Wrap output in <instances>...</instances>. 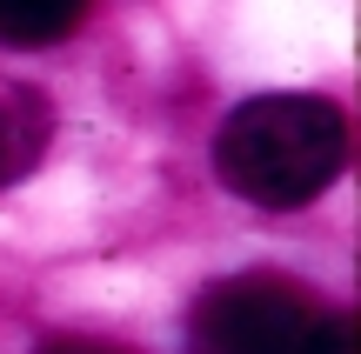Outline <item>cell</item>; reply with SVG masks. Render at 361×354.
Wrapping results in <instances>:
<instances>
[{
	"instance_id": "cell-4",
	"label": "cell",
	"mask_w": 361,
	"mask_h": 354,
	"mask_svg": "<svg viewBox=\"0 0 361 354\" xmlns=\"http://www.w3.org/2000/svg\"><path fill=\"white\" fill-rule=\"evenodd\" d=\"M87 0H0V40L7 47H54L74 34Z\"/></svg>"
},
{
	"instance_id": "cell-6",
	"label": "cell",
	"mask_w": 361,
	"mask_h": 354,
	"mask_svg": "<svg viewBox=\"0 0 361 354\" xmlns=\"http://www.w3.org/2000/svg\"><path fill=\"white\" fill-rule=\"evenodd\" d=\"M34 354H128L114 341H94V334H54V341H40Z\"/></svg>"
},
{
	"instance_id": "cell-3",
	"label": "cell",
	"mask_w": 361,
	"mask_h": 354,
	"mask_svg": "<svg viewBox=\"0 0 361 354\" xmlns=\"http://www.w3.org/2000/svg\"><path fill=\"white\" fill-rule=\"evenodd\" d=\"M47 141H54V101L34 80L0 74V187L27 181L47 160Z\"/></svg>"
},
{
	"instance_id": "cell-5",
	"label": "cell",
	"mask_w": 361,
	"mask_h": 354,
	"mask_svg": "<svg viewBox=\"0 0 361 354\" xmlns=\"http://www.w3.org/2000/svg\"><path fill=\"white\" fill-rule=\"evenodd\" d=\"M301 354H355V321L348 315H322V328L308 334Z\"/></svg>"
},
{
	"instance_id": "cell-1",
	"label": "cell",
	"mask_w": 361,
	"mask_h": 354,
	"mask_svg": "<svg viewBox=\"0 0 361 354\" xmlns=\"http://www.w3.org/2000/svg\"><path fill=\"white\" fill-rule=\"evenodd\" d=\"M348 160V114L322 94H255L214 134V174L255 208H308Z\"/></svg>"
},
{
	"instance_id": "cell-2",
	"label": "cell",
	"mask_w": 361,
	"mask_h": 354,
	"mask_svg": "<svg viewBox=\"0 0 361 354\" xmlns=\"http://www.w3.org/2000/svg\"><path fill=\"white\" fill-rule=\"evenodd\" d=\"M328 308L281 274H228L194 301V341L207 354H301Z\"/></svg>"
}]
</instances>
